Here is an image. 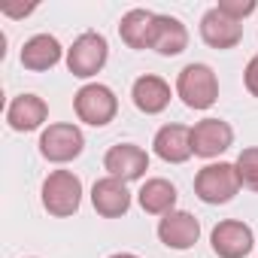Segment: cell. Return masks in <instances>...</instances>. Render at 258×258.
<instances>
[{"label": "cell", "instance_id": "5b68a950", "mask_svg": "<svg viewBox=\"0 0 258 258\" xmlns=\"http://www.w3.org/2000/svg\"><path fill=\"white\" fill-rule=\"evenodd\" d=\"M106 58H109V46H106V40H103L100 34H94V31L76 37L73 46L67 49V67H70V73L79 76V79H88V76L100 73L103 64H106Z\"/></svg>", "mask_w": 258, "mask_h": 258}, {"label": "cell", "instance_id": "7c38bea8", "mask_svg": "<svg viewBox=\"0 0 258 258\" xmlns=\"http://www.w3.org/2000/svg\"><path fill=\"white\" fill-rule=\"evenodd\" d=\"M201 37L210 49H234L243 40V25L228 19L225 13H219L216 7L210 13H204L201 19Z\"/></svg>", "mask_w": 258, "mask_h": 258}, {"label": "cell", "instance_id": "6da1fadb", "mask_svg": "<svg viewBox=\"0 0 258 258\" xmlns=\"http://www.w3.org/2000/svg\"><path fill=\"white\" fill-rule=\"evenodd\" d=\"M176 91L188 109H210L219 97V82L213 67L207 64H188L176 76Z\"/></svg>", "mask_w": 258, "mask_h": 258}, {"label": "cell", "instance_id": "30bf717a", "mask_svg": "<svg viewBox=\"0 0 258 258\" xmlns=\"http://www.w3.org/2000/svg\"><path fill=\"white\" fill-rule=\"evenodd\" d=\"M158 237L167 249H191L201 237V222L185 210H173L158 222Z\"/></svg>", "mask_w": 258, "mask_h": 258}, {"label": "cell", "instance_id": "52a82bcc", "mask_svg": "<svg viewBox=\"0 0 258 258\" xmlns=\"http://www.w3.org/2000/svg\"><path fill=\"white\" fill-rule=\"evenodd\" d=\"M210 243H213V252L219 258H246L252 252L255 237H252V228L249 225H243L237 219H225V222H219L213 228Z\"/></svg>", "mask_w": 258, "mask_h": 258}, {"label": "cell", "instance_id": "8992f818", "mask_svg": "<svg viewBox=\"0 0 258 258\" xmlns=\"http://www.w3.org/2000/svg\"><path fill=\"white\" fill-rule=\"evenodd\" d=\"M82 146H85V137L76 124H67V121H58V124H49L43 137H40V152L46 161H55V164H64V161H73L82 155Z\"/></svg>", "mask_w": 258, "mask_h": 258}, {"label": "cell", "instance_id": "277c9868", "mask_svg": "<svg viewBox=\"0 0 258 258\" xmlns=\"http://www.w3.org/2000/svg\"><path fill=\"white\" fill-rule=\"evenodd\" d=\"M73 106H76L79 121L94 124V127L109 124V121L115 118V112H118V100H115L112 88L97 85V82H94V85H82V88L76 91V97H73Z\"/></svg>", "mask_w": 258, "mask_h": 258}, {"label": "cell", "instance_id": "e0dca14e", "mask_svg": "<svg viewBox=\"0 0 258 258\" xmlns=\"http://www.w3.org/2000/svg\"><path fill=\"white\" fill-rule=\"evenodd\" d=\"M61 61V43L49 34H37L25 43L22 49V64L25 70H34V73H43L49 67H55Z\"/></svg>", "mask_w": 258, "mask_h": 258}, {"label": "cell", "instance_id": "3957f363", "mask_svg": "<svg viewBox=\"0 0 258 258\" xmlns=\"http://www.w3.org/2000/svg\"><path fill=\"white\" fill-rule=\"evenodd\" d=\"M237 191H240V179L234 164H225V161L207 164L195 176V195L204 204H228Z\"/></svg>", "mask_w": 258, "mask_h": 258}, {"label": "cell", "instance_id": "44dd1931", "mask_svg": "<svg viewBox=\"0 0 258 258\" xmlns=\"http://www.w3.org/2000/svg\"><path fill=\"white\" fill-rule=\"evenodd\" d=\"M216 10L225 13V16L234 19V22H243L246 16L255 13V0H219V7H216Z\"/></svg>", "mask_w": 258, "mask_h": 258}, {"label": "cell", "instance_id": "ba28073f", "mask_svg": "<svg viewBox=\"0 0 258 258\" xmlns=\"http://www.w3.org/2000/svg\"><path fill=\"white\" fill-rule=\"evenodd\" d=\"M231 143H234V131L222 118H204L191 127V152L201 158H216L225 149H231Z\"/></svg>", "mask_w": 258, "mask_h": 258}, {"label": "cell", "instance_id": "7a4b0ae2", "mask_svg": "<svg viewBox=\"0 0 258 258\" xmlns=\"http://www.w3.org/2000/svg\"><path fill=\"white\" fill-rule=\"evenodd\" d=\"M82 204V179L70 170H55L46 176L43 182V207L58 216V219H67L79 210Z\"/></svg>", "mask_w": 258, "mask_h": 258}, {"label": "cell", "instance_id": "7402d4cb", "mask_svg": "<svg viewBox=\"0 0 258 258\" xmlns=\"http://www.w3.org/2000/svg\"><path fill=\"white\" fill-rule=\"evenodd\" d=\"M243 79H246V88H249V94H255L258 97V55L246 64V73H243Z\"/></svg>", "mask_w": 258, "mask_h": 258}, {"label": "cell", "instance_id": "ac0fdd59", "mask_svg": "<svg viewBox=\"0 0 258 258\" xmlns=\"http://www.w3.org/2000/svg\"><path fill=\"white\" fill-rule=\"evenodd\" d=\"M152 25H155V16L149 10H131V13L121 16L118 37L131 49H149V43H152Z\"/></svg>", "mask_w": 258, "mask_h": 258}, {"label": "cell", "instance_id": "8fae6325", "mask_svg": "<svg viewBox=\"0 0 258 258\" xmlns=\"http://www.w3.org/2000/svg\"><path fill=\"white\" fill-rule=\"evenodd\" d=\"M91 204L103 219H118V216L127 213V207H131V191H127V185L121 179L103 176L91 188Z\"/></svg>", "mask_w": 258, "mask_h": 258}, {"label": "cell", "instance_id": "5bb4252c", "mask_svg": "<svg viewBox=\"0 0 258 258\" xmlns=\"http://www.w3.org/2000/svg\"><path fill=\"white\" fill-rule=\"evenodd\" d=\"M188 46V31L179 19L173 16H155V25H152V43L149 49H155L158 55L164 58H173L179 52H185Z\"/></svg>", "mask_w": 258, "mask_h": 258}, {"label": "cell", "instance_id": "4fadbf2b", "mask_svg": "<svg viewBox=\"0 0 258 258\" xmlns=\"http://www.w3.org/2000/svg\"><path fill=\"white\" fill-rule=\"evenodd\" d=\"M155 155L167 164H182L188 161L195 152H191V127L185 124H164L161 131L155 134Z\"/></svg>", "mask_w": 258, "mask_h": 258}, {"label": "cell", "instance_id": "9a60e30c", "mask_svg": "<svg viewBox=\"0 0 258 258\" xmlns=\"http://www.w3.org/2000/svg\"><path fill=\"white\" fill-rule=\"evenodd\" d=\"M131 97H134V106H137L140 112L158 115V112H164L167 103H170V85H167L161 76L146 73V76H140V79L134 82Z\"/></svg>", "mask_w": 258, "mask_h": 258}, {"label": "cell", "instance_id": "d6986e66", "mask_svg": "<svg viewBox=\"0 0 258 258\" xmlns=\"http://www.w3.org/2000/svg\"><path fill=\"white\" fill-rule=\"evenodd\" d=\"M176 204V185L167 179H146L140 188V207L152 216H167L173 213Z\"/></svg>", "mask_w": 258, "mask_h": 258}, {"label": "cell", "instance_id": "2e32d148", "mask_svg": "<svg viewBox=\"0 0 258 258\" xmlns=\"http://www.w3.org/2000/svg\"><path fill=\"white\" fill-rule=\"evenodd\" d=\"M46 115H49V106L37 94H19V97H13V103L7 109V121L13 131H37L46 121Z\"/></svg>", "mask_w": 258, "mask_h": 258}, {"label": "cell", "instance_id": "603a6c76", "mask_svg": "<svg viewBox=\"0 0 258 258\" xmlns=\"http://www.w3.org/2000/svg\"><path fill=\"white\" fill-rule=\"evenodd\" d=\"M112 258H137V255H131V252H118V255H112Z\"/></svg>", "mask_w": 258, "mask_h": 258}, {"label": "cell", "instance_id": "9c48e42d", "mask_svg": "<svg viewBox=\"0 0 258 258\" xmlns=\"http://www.w3.org/2000/svg\"><path fill=\"white\" fill-rule=\"evenodd\" d=\"M103 167L109 170V176H115L121 182H134L149 170V155H146V149H140L134 143H118L103 155Z\"/></svg>", "mask_w": 258, "mask_h": 258}, {"label": "cell", "instance_id": "ffe728a7", "mask_svg": "<svg viewBox=\"0 0 258 258\" xmlns=\"http://www.w3.org/2000/svg\"><path fill=\"white\" fill-rule=\"evenodd\" d=\"M234 167H237V179H240V185L249 188V191H258V146L243 149V152L237 155Z\"/></svg>", "mask_w": 258, "mask_h": 258}]
</instances>
